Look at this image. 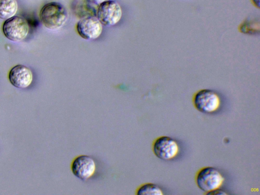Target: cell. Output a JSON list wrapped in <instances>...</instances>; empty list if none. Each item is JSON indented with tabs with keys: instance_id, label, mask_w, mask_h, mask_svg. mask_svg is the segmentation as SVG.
<instances>
[{
	"instance_id": "cell-1",
	"label": "cell",
	"mask_w": 260,
	"mask_h": 195,
	"mask_svg": "<svg viewBox=\"0 0 260 195\" xmlns=\"http://www.w3.org/2000/svg\"><path fill=\"white\" fill-rule=\"evenodd\" d=\"M68 12L60 3L55 2L45 4L40 12V18L43 25L47 28L56 30L60 29L67 22Z\"/></svg>"
},
{
	"instance_id": "cell-2",
	"label": "cell",
	"mask_w": 260,
	"mask_h": 195,
	"mask_svg": "<svg viewBox=\"0 0 260 195\" xmlns=\"http://www.w3.org/2000/svg\"><path fill=\"white\" fill-rule=\"evenodd\" d=\"M195 180L198 187L207 193L220 188L224 178L216 168L206 167L198 171L196 175Z\"/></svg>"
},
{
	"instance_id": "cell-3",
	"label": "cell",
	"mask_w": 260,
	"mask_h": 195,
	"mask_svg": "<svg viewBox=\"0 0 260 195\" xmlns=\"http://www.w3.org/2000/svg\"><path fill=\"white\" fill-rule=\"evenodd\" d=\"M3 31L5 36L14 42H20L25 40L29 32V26L24 18L20 16H14L6 20L3 25Z\"/></svg>"
},
{
	"instance_id": "cell-4",
	"label": "cell",
	"mask_w": 260,
	"mask_h": 195,
	"mask_svg": "<svg viewBox=\"0 0 260 195\" xmlns=\"http://www.w3.org/2000/svg\"><path fill=\"white\" fill-rule=\"evenodd\" d=\"M192 102L196 109L199 111L209 114L214 112L220 105V98L214 90L203 89L194 94Z\"/></svg>"
},
{
	"instance_id": "cell-5",
	"label": "cell",
	"mask_w": 260,
	"mask_h": 195,
	"mask_svg": "<svg viewBox=\"0 0 260 195\" xmlns=\"http://www.w3.org/2000/svg\"><path fill=\"white\" fill-rule=\"evenodd\" d=\"M122 11L119 4L114 1H106L98 6L96 17L103 25L111 26L121 19Z\"/></svg>"
},
{
	"instance_id": "cell-6",
	"label": "cell",
	"mask_w": 260,
	"mask_h": 195,
	"mask_svg": "<svg viewBox=\"0 0 260 195\" xmlns=\"http://www.w3.org/2000/svg\"><path fill=\"white\" fill-rule=\"evenodd\" d=\"M152 150L158 158L168 160L176 157L179 152V146L176 140L172 138L160 136L153 142Z\"/></svg>"
},
{
	"instance_id": "cell-7",
	"label": "cell",
	"mask_w": 260,
	"mask_h": 195,
	"mask_svg": "<svg viewBox=\"0 0 260 195\" xmlns=\"http://www.w3.org/2000/svg\"><path fill=\"white\" fill-rule=\"evenodd\" d=\"M76 30L78 35L86 40H95L101 35L103 25L96 16H85L77 22Z\"/></svg>"
},
{
	"instance_id": "cell-8",
	"label": "cell",
	"mask_w": 260,
	"mask_h": 195,
	"mask_svg": "<svg viewBox=\"0 0 260 195\" xmlns=\"http://www.w3.org/2000/svg\"><path fill=\"white\" fill-rule=\"evenodd\" d=\"M73 174L81 180L85 181L94 173L96 165L93 159L86 155L76 157L71 166Z\"/></svg>"
},
{
	"instance_id": "cell-9",
	"label": "cell",
	"mask_w": 260,
	"mask_h": 195,
	"mask_svg": "<svg viewBox=\"0 0 260 195\" xmlns=\"http://www.w3.org/2000/svg\"><path fill=\"white\" fill-rule=\"evenodd\" d=\"M9 80L14 86L18 88H26L32 82L33 74L28 67L23 64H17L10 71Z\"/></svg>"
},
{
	"instance_id": "cell-10",
	"label": "cell",
	"mask_w": 260,
	"mask_h": 195,
	"mask_svg": "<svg viewBox=\"0 0 260 195\" xmlns=\"http://www.w3.org/2000/svg\"><path fill=\"white\" fill-rule=\"evenodd\" d=\"M18 9L16 0H0V18L7 20L15 16Z\"/></svg>"
},
{
	"instance_id": "cell-11",
	"label": "cell",
	"mask_w": 260,
	"mask_h": 195,
	"mask_svg": "<svg viewBox=\"0 0 260 195\" xmlns=\"http://www.w3.org/2000/svg\"><path fill=\"white\" fill-rule=\"evenodd\" d=\"M136 194L137 195H162L163 192L156 184L147 183L138 187Z\"/></svg>"
},
{
	"instance_id": "cell-12",
	"label": "cell",
	"mask_w": 260,
	"mask_h": 195,
	"mask_svg": "<svg viewBox=\"0 0 260 195\" xmlns=\"http://www.w3.org/2000/svg\"><path fill=\"white\" fill-rule=\"evenodd\" d=\"M259 21L255 19H247L240 25L241 32L246 34H256L259 32Z\"/></svg>"
},
{
	"instance_id": "cell-13",
	"label": "cell",
	"mask_w": 260,
	"mask_h": 195,
	"mask_svg": "<svg viewBox=\"0 0 260 195\" xmlns=\"http://www.w3.org/2000/svg\"><path fill=\"white\" fill-rule=\"evenodd\" d=\"M207 194H227L226 192L223 191V190L220 189L219 188L215 189L214 190H212L211 191L208 192L206 193Z\"/></svg>"
},
{
	"instance_id": "cell-14",
	"label": "cell",
	"mask_w": 260,
	"mask_h": 195,
	"mask_svg": "<svg viewBox=\"0 0 260 195\" xmlns=\"http://www.w3.org/2000/svg\"><path fill=\"white\" fill-rule=\"evenodd\" d=\"M88 3L95 6H98L107 0H86Z\"/></svg>"
},
{
	"instance_id": "cell-15",
	"label": "cell",
	"mask_w": 260,
	"mask_h": 195,
	"mask_svg": "<svg viewBox=\"0 0 260 195\" xmlns=\"http://www.w3.org/2000/svg\"><path fill=\"white\" fill-rule=\"evenodd\" d=\"M252 4L256 8H259V0H251Z\"/></svg>"
}]
</instances>
